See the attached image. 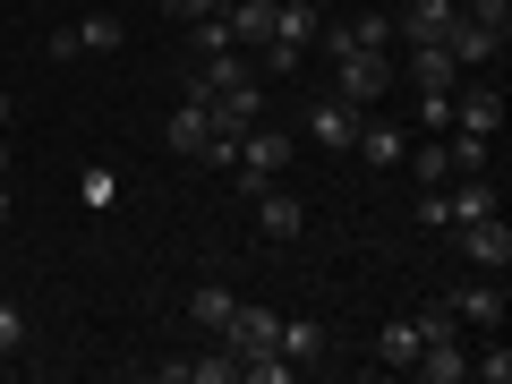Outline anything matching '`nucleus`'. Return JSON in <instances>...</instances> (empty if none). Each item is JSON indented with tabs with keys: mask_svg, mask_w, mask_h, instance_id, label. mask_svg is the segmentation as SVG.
Masks as SVG:
<instances>
[{
	"mask_svg": "<svg viewBox=\"0 0 512 384\" xmlns=\"http://www.w3.org/2000/svg\"><path fill=\"white\" fill-rule=\"evenodd\" d=\"M291 171V128H274V120H256V128H239V154H231V188L239 197H265V188Z\"/></svg>",
	"mask_w": 512,
	"mask_h": 384,
	"instance_id": "nucleus-1",
	"label": "nucleus"
},
{
	"mask_svg": "<svg viewBox=\"0 0 512 384\" xmlns=\"http://www.w3.org/2000/svg\"><path fill=\"white\" fill-rule=\"evenodd\" d=\"M222 26H231L239 52H256V43L274 35V0H222Z\"/></svg>",
	"mask_w": 512,
	"mask_h": 384,
	"instance_id": "nucleus-14",
	"label": "nucleus"
},
{
	"mask_svg": "<svg viewBox=\"0 0 512 384\" xmlns=\"http://www.w3.org/2000/svg\"><path fill=\"white\" fill-rule=\"evenodd\" d=\"M350 154H359L367 171H393L410 154V128H393V120H359V137H350Z\"/></svg>",
	"mask_w": 512,
	"mask_h": 384,
	"instance_id": "nucleus-10",
	"label": "nucleus"
},
{
	"mask_svg": "<svg viewBox=\"0 0 512 384\" xmlns=\"http://www.w3.org/2000/svg\"><path fill=\"white\" fill-rule=\"evenodd\" d=\"M342 35L359 52H393V9H359V18H342Z\"/></svg>",
	"mask_w": 512,
	"mask_h": 384,
	"instance_id": "nucleus-18",
	"label": "nucleus"
},
{
	"mask_svg": "<svg viewBox=\"0 0 512 384\" xmlns=\"http://www.w3.org/2000/svg\"><path fill=\"white\" fill-rule=\"evenodd\" d=\"M453 316L478 325V333H495V325H504V274H487L478 291H453Z\"/></svg>",
	"mask_w": 512,
	"mask_h": 384,
	"instance_id": "nucleus-13",
	"label": "nucleus"
},
{
	"mask_svg": "<svg viewBox=\"0 0 512 384\" xmlns=\"http://www.w3.org/2000/svg\"><path fill=\"white\" fill-rule=\"evenodd\" d=\"M402 163L419 171V188H444V180H453V154H444V137H419V146H410Z\"/></svg>",
	"mask_w": 512,
	"mask_h": 384,
	"instance_id": "nucleus-19",
	"label": "nucleus"
},
{
	"mask_svg": "<svg viewBox=\"0 0 512 384\" xmlns=\"http://www.w3.org/2000/svg\"><path fill=\"white\" fill-rule=\"evenodd\" d=\"M410 325H419V342H461V316H453V299H427V308L410 316Z\"/></svg>",
	"mask_w": 512,
	"mask_h": 384,
	"instance_id": "nucleus-21",
	"label": "nucleus"
},
{
	"mask_svg": "<svg viewBox=\"0 0 512 384\" xmlns=\"http://www.w3.org/2000/svg\"><path fill=\"white\" fill-rule=\"evenodd\" d=\"M256 231H265V239H299V231H308V205H299L291 197V188H265V197H256Z\"/></svg>",
	"mask_w": 512,
	"mask_h": 384,
	"instance_id": "nucleus-12",
	"label": "nucleus"
},
{
	"mask_svg": "<svg viewBox=\"0 0 512 384\" xmlns=\"http://www.w3.org/2000/svg\"><path fill=\"white\" fill-rule=\"evenodd\" d=\"M18 342H26V316L9 308V299H0V359H9V350H18Z\"/></svg>",
	"mask_w": 512,
	"mask_h": 384,
	"instance_id": "nucleus-26",
	"label": "nucleus"
},
{
	"mask_svg": "<svg viewBox=\"0 0 512 384\" xmlns=\"http://www.w3.org/2000/svg\"><path fill=\"white\" fill-rule=\"evenodd\" d=\"M470 376H478V384H512V350H504V333H495L487 350H470Z\"/></svg>",
	"mask_w": 512,
	"mask_h": 384,
	"instance_id": "nucleus-23",
	"label": "nucleus"
},
{
	"mask_svg": "<svg viewBox=\"0 0 512 384\" xmlns=\"http://www.w3.org/2000/svg\"><path fill=\"white\" fill-rule=\"evenodd\" d=\"M86 205H94V214H103V205H120V171H111V163L86 171Z\"/></svg>",
	"mask_w": 512,
	"mask_h": 384,
	"instance_id": "nucleus-24",
	"label": "nucleus"
},
{
	"mask_svg": "<svg viewBox=\"0 0 512 384\" xmlns=\"http://www.w3.org/2000/svg\"><path fill=\"white\" fill-rule=\"evenodd\" d=\"M444 154H453V171H495V137H461V128H444Z\"/></svg>",
	"mask_w": 512,
	"mask_h": 384,
	"instance_id": "nucleus-20",
	"label": "nucleus"
},
{
	"mask_svg": "<svg viewBox=\"0 0 512 384\" xmlns=\"http://www.w3.org/2000/svg\"><path fill=\"white\" fill-rule=\"evenodd\" d=\"M402 77H410L419 94H453V86H461V69H453V52H444V43H410Z\"/></svg>",
	"mask_w": 512,
	"mask_h": 384,
	"instance_id": "nucleus-11",
	"label": "nucleus"
},
{
	"mask_svg": "<svg viewBox=\"0 0 512 384\" xmlns=\"http://www.w3.org/2000/svg\"><path fill=\"white\" fill-rule=\"evenodd\" d=\"M419 128L444 137V128H453V94H419Z\"/></svg>",
	"mask_w": 512,
	"mask_h": 384,
	"instance_id": "nucleus-25",
	"label": "nucleus"
},
{
	"mask_svg": "<svg viewBox=\"0 0 512 384\" xmlns=\"http://www.w3.org/2000/svg\"><path fill=\"white\" fill-rule=\"evenodd\" d=\"M163 146H171V154H188V163H205V146H214V111L180 94V111H171V128H163Z\"/></svg>",
	"mask_w": 512,
	"mask_h": 384,
	"instance_id": "nucleus-9",
	"label": "nucleus"
},
{
	"mask_svg": "<svg viewBox=\"0 0 512 384\" xmlns=\"http://www.w3.org/2000/svg\"><path fill=\"white\" fill-rule=\"evenodd\" d=\"M128 26L120 18H77V26H52V60H77V52H120Z\"/></svg>",
	"mask_w": 512,
	"mask_h": 384,
	"instance_id": "nucleus-6",
	"label": "nucleus"
},
{
	"mask_svg": "<svg viewBox=\"0 0 512 384\" xmlns=\"http://www.w3.org/2000/svg\"><path fill=\"white\" fill-rule=\"evenodd\" d=\"M393 86H402V60H393V52H342V60H333V86H325V94H342L350 111H376Z\"/></svg>",
	"mask_w": 512,
	"mask_h": 384,
	"instance_id": "nucleus-2",
	"label": "nucleus"
},
{
	"mask_svg": "<svg viewBox=\"0 0 512 384\" xmlns=\"http://www.w3.org/2000/svg\"><path fill=\"white\" fill-rule=\"evenodd\" d=\"M461 256H470V265H478V274H504V265H512V231H504V222H495V214H478V222H461Z\"/></svg>",
	"mask_w": 512,
	"mask_h": 384,
	"instance_id": "nucleus-5",
	"label": "nucleus"
},
{
	"mask_svg": "<svg viewBox=\"0 0 512 384\" xmlns=\"http://www.w3.org/2000/svg\"><path fill=\"white\" fill-rule=\"evenodd\" d=\"M367 9H393V0H367Z\"/></svg>",
	"mask_w": 512,
	"mask_h": 384,
	"instance_id": "nucleus-31",
	"label": "nucleus"
},
{
	"mask_svg": "<svg viewBox=\"0 0 512 384\" xmlns=\"http://www.w3.org/2000/svg\"><path fill=\"white\" fill-rule=\"evenodd\" d=\"M274 350H282L291 367H316V359H325V325H316V316H282Z\"/></svg>",
	"mask_w": 512,
	"mask_h": 384,
	"instance_id": "nucleus-15",
	"label": "nucleus"
},
{
	"mask_svg": "<svg viewBox=\"0 0 512 384\" xmlns=\"http://www.w3.org/2000/svg\"><path fill=\"white\" fill-rule=\"evenodd\" d=\"M9 120H18V94H9V86H0V128H9Z\"/></svg>",
	"mask_w": 512,
	"mask_h": 384,
	"instance_id": "nucleus-28",
	"label": "nucleus"
},
{
	"mask_svg": "<svg viewBox=\"0 0 512 384\" xmlns=\"http://www.w3.org/2000/svg\"><path fill=\"white\" fill-rule=\"evenodd\" d=\"M0 222H9V180H0Z\"/></svg>",
	"mask_w": 512,
	"mask_h": 384,
	"instance_id": "nucleus-30",
	"label": "nucleus"
},
{
	"mask_svg": "<svg viewBox=\"0 0 512 384\" xmlns=\"http://www.w3.org/2000/svg\"><path fill=\"white\" fill-rule=\"evenodd\" d=\"M163 9H171V18H214L222 0H163Z\"/></svg>",
	"mask_w": 512,
	"mask_h": 384,
	"instance_id": "nucleus-27",
	"label": "nucleus"
},
{
	"mask_svg": "<svg viewBox=\"0 0 512 384\" xmlns=\"http://www.w3.org/2000/svg\"><path fill=\"white\" fill-rule=\"evenodd\" d=\"M308 137H316L325 154H350V137H359V111H350L342 94H316V103H308Z\"/></svg>",
	"mask_w": 512,
	"mask_h": 384,
	"instance_id": "nucleus-7",
	"label": "nucleus"
},
{
	"mask_svg": "<svg viewBox=\"0 0 512 384\" xmlns=\"http://www.w3.org/2000/svg\"><path fill=\"white\" fill-rule=\"evenodd\" d=\"M410 359H419V325H410V316H393V325L376 333V367H393V376H410Z\"/></svg>",
	"mask_w": 512,
	"mask_h": 384,
	"instance_id": "nucleus-16",
	"label": "nucleus"
},
{
	"mask_svg": "<svg viewBox=\"0 0 512 384\" xmlns=\"http://www.w3.org/2000/svg\"><path fill=\"white\" fill-rule=\"evenodd\" d=\"M461 26V0H410V9H393V35L402 43H444Z\"/></svg>",
	"mask_w": 512,
	"mask_h": 384,
	"instance_id": "nucleus-4",
	"label": "nucleus"
},
{
	"mask_svg": "<svg viewBox=\"0 0 512 384\" xmlns=\"http://www.w3.org/2000/svg\"><path fill=\"white\" fill-rule=\"evenodd\" d=\"M154 376H163V384H239V359L214 342L205 359H154Z\"/></svg>",
	"mask_w": 512,
	"mask_h": 384,
	"instance_id": "nucleus-8",
	"label": "nucleus"
},
{
	"mask_svg": "<svg viewBox=\"0 0 512 384\" xmlns=\"http://www.w3.org/2000/svg\"><path fill=\"white\" fill-rule=\"evenodd\" d=\"M274 333H282V316H274V308H248V299H239L231 325H222L214 342L231 350V359H265V350H274Z\"/></svg>",
	"mask_w": 512,
	"mask_h": 384,
	"instance_id": "nucleus-3",
	"label": "nucleus"
},
{
	"mask_svg": "<svg viewBox=\"0 0 512 384\" xmlns=\"http://www.w3.org/2000/svg\"><path fill=\"white\" fill-rule=\"evenodd\" d=\"M461 18H470V26H487L495 43H512V0H461Z\"/></svg>",
	"mask_w": 512,
	"mask_h": 384,
	"instance_id": "nucleus-22",
	"label": "nucleus"
},
{
	"mask_svg": "<svg viewBox=\"0 0 512 384\" xmlns=\"http://www.w3.org/2000/svg\"><path fill=\"white\" fill-rule=\"evenodd\" d=\"M0 180H9V128H0Z\"/></svg>",
	"mask_w": 512,
	"mask_h": 384,
	"instance_id": "nucleus-29",
	"label": "nucleus"
},
{
	"mask_svg": "<svg viewBox=\"0 0 512 384\" xmlns=\"http://www.w3.org/2000/svg\"><path fill=\"white\" fill-rule=\"evenodd\" d=\"M231 308H239V299L222 291V282H205V291H188V325H197V333H222V325H231Z\"/></svg>",
	"mask_w": 512,
	"mask_h": 384,
	"instance_id": "nucleus-17",
	"label": "nucleus"
}]
</instances>
